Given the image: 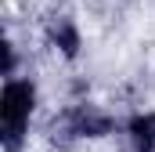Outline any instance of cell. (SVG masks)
<instances>
[{
  "label": "cell",
  "mask_w": 155,
  "mask_h": 152,
  "mask_svg": "<svg viewBox=\"0 0 155 152\" xmlns=\"http://www.w3.org/2000/svg\"><path fill=\"white\" fill-rule=\"evenodd\" d=\"M72 127H76L79 138H105L108 130H112V116L97 112L94 105H79V109H72Z\"/></svg>",
  "instance_id": "7a4b0ae2"
},
{
  "label": "cell",
  "mask_w": 155,
  "mask_h": 152,
  "mask_svg": "<svg viewBox=\"0 0 155 152\" xmlns=\"http://www.w3.org/2000/svg\"><path fill=\"white\" fill-rule=\"evenodd\" d=\"M51 40H54L65 54H76L79 51V33H76V26H72L69 18H54V22H51Z\"/></svg>",
  "instance_id": "277c9868"
},
{
  "label": "cell",
  "mask_w": 155,
  "mask_h": 152,
  "mask_svg": "<svg viewBox=\"0 0 155 152\" xmlns=\"http://www.w3.org/2000/svg\"><path fill=\"white\" fill-rule=\"evenodd\" d=\"M36 105V91L29 80H7L0 94V123H4V145L7 152H18L22 134L29 127V112Z\"/></svg>",
  "instance_id": "6da1fadb"
},
{
  "label": "cell",
  "mask_w": 155,
  "mask_h": 152,
  "mask_svg": "<svg viewBox=\"0 0 155 152\" xmlns=\"http://www.w3.org/2000/svg\"><path fill=\"white\" fill-rule=\"evenodd\" d=\"M130 138L141 152H155V112H144L130 123Z\"/></svg>",
  "instance_id": "3957f363"
}]
</instances>
